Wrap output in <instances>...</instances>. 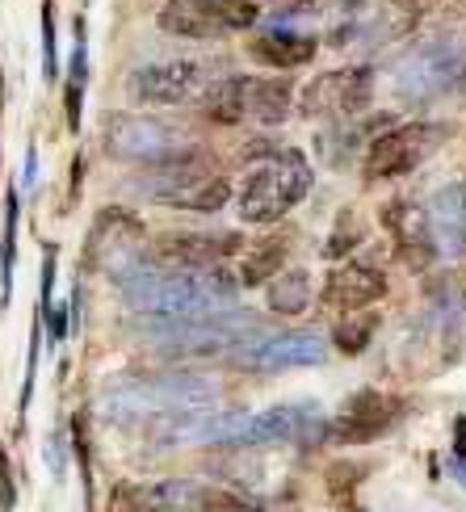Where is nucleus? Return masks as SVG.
<instances>
[{"label":"nucleus","instance_id":"1","mask_svg":"<svg viewBox=\"0 0 466 512\" xmlns=\"http://www.w3.org/2000/svg\"><path fill=\"white\" fill-rule=\"evenodd\" d=\"M122 303L139 315H215L236 307V277L223 265L215 269H168L152 261H135L118 277Z\"/></svg>","mask_w":466,"mask_h":512},{"label":"nucleus","instance_id":"2","mask_svg":"<svg viewBox=\"0 0 466 512\" xmlns=\"http://www.w3.org/2000/svg\"><path fill=\"white\" fill-rule=\"evenodd\" d=\"M219 399L215 378L194 370H131L101 387L97 412L114 424H152L189 408H210Z\"/></svg>","mask_w":466,"mask_h":512},{"label":"nucleus","instance_id":"3","mask_svg":"<svg viewBox=\"0 0 466 512\" xmlns=\"http://www.w3.org/2000/svg\"><path fill=\"white\" fill-rule=\"evenodd\" d=\"M139 336L164 357L202 361L227 357L261 336V319L248 311H215V315H143Z\"/></svg>","mask_w":466,"mask_h":512},{"label":"nucleus","instance_id":"4","mask_svg":"<svg viewBox=\"0 0 466 512\" xmlns=\"http://www.w3.org/2000/svg\"><path fill=\"white\" fill-rule=\"evenodd\" d=\"M215 156L202 147H185L181 156H168L160 164H147V177H139V189L160 206L194 210V215H215L231 202V181L215 173Z\"/></svg>","mask_w":466,"mask_h":512},{"label":"nucleus","instance_id":"5","mask_svg":"<svg viewBox=\"0 0 466 512\" xmlns=\"http://www.w3.org/2000/svg\"><path fill=\"white\" fill-rule=\"evenodd\" d=\"M311 194V164L303 152H282L265 160L240 189L244 223H278Z\"/></svg>","mask_w":466,"mask_h":512},{"label":"nucleus","instance_id":"6","mask_svg":"<svg viewBox=\"0 0 466 512\" xmlns=\"http://www.w3.org/2000/svg\"><path fill=\"white\" fill-rule=\"evenodd\" d=\"M261 21V0H164L156 13V26L173 38H227L252 30Z\"/></svg>","mask_w":466,"mask_h":512},{"label":"nucleus","instance_id":"7","mask_svg":"<svg viewBox=\"0 0 466 512\" xmlns=\"http://www.w3.org/2000/svg\"><path fill=\"white\" fill-rule=\"evenodd\" d=\"M105 152L126 164H160L168 156H181L185 147H194L189 131L164 122V118H147V114H110L101 131Z\"/></svg>","mask_w":466,"mask_h":512},{"label":"nucleus","instance_id":"8","mask_svg":"<svg viewBox=\"0 0 466 512\" xmlns=\"http://www.w3.org/2000/svg\"><path fill=\"white\" fill-rule=\"evenodd\" d=\"M466 84V38H437L408 55L395 72V93L412 101H429Z\"/></svg>","mask_w":466,"mask_h":512},{"label":"nucleus","instance_id":"9","mask_svg":"<svg viewBox=\"0 0 466 512\" xmlns=\"http://www.w3.org/2000/svg\"><path fill=\"white\" fill-rule=\"evenodd\" d=\"M446 139H450L446 122H404V126H391V131H383L370 143L366 177L370 181L404 177V173H412V168L425 164Z\"/></svg>","mask_w":466,"mask_h":512},{"label":"nucleus","instance_id":"10","mask_svg":"<svg viewBox=\"0 0 466 512\" xmlns=\"http://www.w3.org/2000/svg\"><path fill=\"white\" fill-rule=\"evenodd\" d=\"M370 97H374L370 68H332V72H320L303 89L299 110L307 118H349V114H362Z\"/></svg>","mask_w":466,"mask_h":512},{"label":"nucleus","instance_id":"11","mask_svg":"<svg viewBox=\"0 0 466 512\" xmlns=\"http://www.w3.org/2000/svg\"><path fill=\"white\" fill-rule=\"evenodd\" d=\"M206 76H210L206 63L198 59H164V63L135 68L126 89L143 105H181V101H194L206 89Z\"/></svg>","mask_w":466,"mask_h":512},{"label":"nucleus","instance_id":"12","mask_svg":"<svg viewBox=\"0 0 466 512\" xmlns=\"http://www.w3.org/2000/svg\"><path fill=\"white\" fill-rule=\"evenodd\" d=\"M236 252H244L240 231H173L156 240L152 261L168 269H215Z\"/></svg>","mask_w":466,"mask_h":512},{"label":"nucleus","instance_id":"13","mask_svg":"<svg viewBox=\"0 0 466 512\" xmlns=\"http://www.w3.org/2000/svg\"><path fill=\"white\" fill-rule=\"evenodd\" d=\"M395 420H399V399L366 387V391H357V395L345 399V408L336 412L328 437L341 441V445H366V441L383 437Z\"/></svg>","mask_w":466,"mask_h":512},{"label":"nucleus","instance_id":"14","mask_svg":"<svg viewBox=\"0 0 466 512\" xmlns=\"http://www.w3.org/2000/svg\"><path fill=\"white\" fill-rule=\"evenodd\" d=\"M248 370H294V366H324L328 340L315 332H273L257 336L236 353Z\"/></svg>","mask_w":466,"mask_h":512},{"label":"nucleus","instance_id":"15","mask_svg":"<svg viewBox=\"0 0 466 512\" xmlns=\"http://www.w3.org/2000/svg\"><path fill=\"white\" fill-rule=\"evenodd\" d=\"M387 294V273L370 261H345L324 277V303L336 311H366Z\"/></svg>","mask_w":466,"mask_h":512},{"label":"nucleus","instance_id":"16","mask_svg":"<svg viewBox=\"0 0 466 512\" xmlns=\"http://www.w3.org/2000/svg\"><path fill=\"white\" fill-rule=\"evenodd\" d=\"M315 424H320V408H315V403H282V408L248 416L231 445H286V441H299L303 433H311Z\"/></svg>","mask_w":466,"mask_h":512},{"label":"nucleus","instance_id":"17","mask_svg":"<svg viewBox=\"0 0 466 512\" xmlns=\"http://www.w3.org/2000/svg\"><path fill=\"white\" fill-rule=\"evenodd\" d=\"M202 483L160 479V483H118L105 512H189Z\"/></svg>","mask_w":466,"mask_h":512},{"label":"nucleus","instance_id":"18","mask_svg":"<svg viewBox=\"0 0 466 512\" xmlns=\"http://www.w3.org/2000/svg\"><path fill=\"white\" fill-rule=\"evenodd\" d=\"M425 223H429V236H433L437 252H446V256L466 252V181L437 189L429 210H425Z\"/></svg>","mask_w":466,"mask_h":512},{"label":"nucleus","instance_id":"19","mask_svg":"<svg viewBox=\"0 0 466 512\" xmlns=\"http://www.w3.org/2000/svg\"><path fill=\"white\" fill-rule=\"evenodd\" d=\"M387 223L395 231V248H399V261L408 269H429L433 265V236H429V223H425V210H412L408 202H395L387 210Z\"/></svg>","mask_w":466,"mask_h":512},{"label":"nucleus","instance_id":"20","mask_svg":"<svg viewBox=\"0 0 466 512\" xmlns=\"http://www.w3.org/2000/svg\"><path fill=\"white\" fill-rule=\"evenodd\" d=\"M248 51L257 63H265V68H303V63L315 59V38L311 34H294V30H265L248 42Z\"/></svg>","mask_w":466,"mask_h":512},{"label":"nucleus","instance_id":"21","mask_svg":"<svg viewBox=\"0 0 466 512\" xmlns=\"http://www.w3.org/2000/svg\"><path fill=\"white\" fill-rule=\"evenodd\" d=\"M290 97H294L290 80H278V76H244V122H261V126L286 122Z\"/></svg>","mask_w":466,"mask_h":512},{"label":"nucleus","instance_id":"22","mask_svg":"<svg viewBox=\"0 0 466 512\" xmlns=\"http://www.w3.org/2000/svg\"><path fill=\"white\" fill-rule=\"evenodd\" d=\"M311 303V277L303 269H286L269 277V311L273 315H299Z\"/></svg>","mask_w":466,"mask_h":512},{"label":"nucleus","instance_id":"23","mask_svg":"<svg viewBox=\"0 0 466 512\" xmlns=\"http://www.w3.org/2000/svg\"><path fill=\"white\" fill-rule=\"evenodd\" d=\"M282 265H286V240H265L252 252H244V261L236 269V286H244V290L265 286L273 273H282Z\"/></svg>","mask_w":466,"mask_h":512},{"label":"nucleus","instance_id":"24","mask_svg":"<svg viewBox=\"0 0 466 512\" xmlns=\"http://www.w3.org/2000/svg\"><path fill=\"white\" fill-rule=\"evenodd\" d=\"M17 189H9L5 194V240H0V303L9 298L13 290V265H17Z\"/></svg>","mask_w":466,"mask_h":512},{"label":"nucleus","instance_id":"25","mask_svg":"<svg viewBox=\"0 0 466 512\" xmlns=\"http://www.w3.org/2000/svg\"><path fill=\"white\" fill-rule=\"evenodd\" d=\"M189 512H261V504L240 492H223V487H198Z\"/></svg>","mask_w":466,"mask_h":512},{"label":"nucleus","instance_id":"26","mask_svg":"<svg viewBox=\"0 0 466 512\" xmlns=\"http://www.w3.org/2000/svg\"><path fill=\"white\" fill-rule=\"evenodd\" d=\"M378 328V319L374 315H362V319H345L341 328H336V349L341 353H362L370 345V336Z\"/></svg>","mask_w":466,"mask_h":512},{"label":"nucleus","instance_id":"27","mask_svg":"<svg viewBox=\"0 0 466 512\" xmlns=\"http://www.w3.org/2000/svg\"><path fill=\"white\" fill-rule=\"evenodd\" d=\"M42 76L51 84L59 80V47H55V9L51 0H42Z\"/></svg>","mask_w":466,"mask_h":512},{"label":"nucleus","instance_id":"28","mask_svg":"<svg viewBox=\"0 0 466 512\" xmlns=\"http://www.w3.org/2000/svg\"><path fill=\"white\" fill-rule=\"evenodd\" d=\"M357 244H362V227H357V219H341V223H336V236L328 240V256H341V252H349V248H357Z\"/></svg>","mask_w":466,"mask_h":512},{"label":"nucleus","instance_id":"29","mask_svg":"<svg viewBox=\"0 0 466 512\" xmlns=\"http://www.w3.org/2000/svg\"><path fill=\"white\" fill-rule=\"evenodd\" d=\"M17 504V483H13V471H9V454L0 445V512H13Z\"/></svg>","mask_w":466,"mask_h":512},{"label":"nucleus","instance_id":"30","mask_svg":"<svg viewBox=\"0 0 466 512\" xmlns=\"http://www.w3.org/2000/svg\"><path fill=\"white\" fill-rule=\"evenodd\" d=\"M63 110H68V131H80V114H84V89L80 84H63Z\"/></svg>","mask_w":466,"mask_h":512},{"label":"nucleus","instance_id":"31","mask_svg":"<svg viewBox=\"0 0 466 512\" xmlns=\"http://www.w3.org/2000/svg\"><path fill=\"white\" fill-rule=\"evenodd\" d=\"M454 454L466 458V420H458V437H454Z\"/></svg>","mask_w":466,"mask_h":512},{"label":"nucleus","instance_id":"32","mask_svg":"<svg viewBox=\"0 0 466 512\" xmlns=\"http://www.w3.org/2000/svg\"><path fill=\"white\" fill-rule=\"evenodd\" d=\"M450 471H454V479H458V483L466 487V458H458V454H454V462H450Z\"/></svg>","mask_w":466,"mask_h":512},{"label":"nucleus","instance_id":"33","mask_svg":"<svg viewBox=\"0 0 466 512\" xmlns=\"http://www.w3.org/2000/svg\"><path fill=\"white\" fill-rule=\"evenodd\" d=\"M0 110H5V76H0Z\"/></svg>","mask_w":466,"mask_h":512}]
</instances>
